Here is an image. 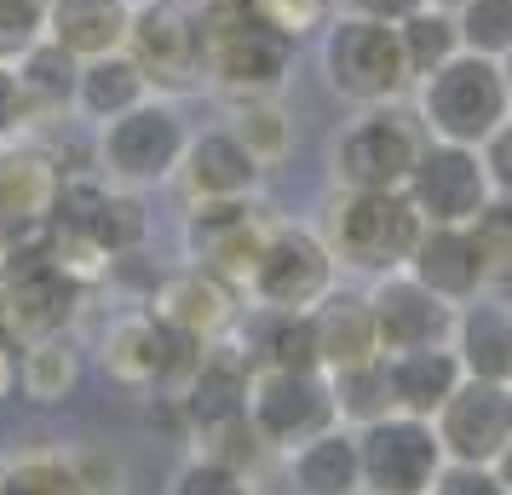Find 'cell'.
I'll use <instances>...</instances> for the list:
<instances>
[{"label": "cell", "instance_id": "obj_49", "mask_svg": "<svg viewBox=\"0 0 512 495\" xmlns=\"http://www.w3.org/2000/svg\"><path fill=\"white\" fill-rule=\"evenodd\" d=\"M0 248H6V225H0Z\"/></svg>", "mask_w": 512, "mask_h": 495}, {"label": "cell", "instance_id": "obj_22", "mask_svg": "<svg viewBox=\"0 0 512 495\" xmlns=\"http://www.w3.org/2000/svg\"><path fill=\"white\" fill-rule=\"evenodd\" d=\"M386 363V398H392L397 415H420V421H432L449 392L466 380L461 357L455 346H420V352H392L380 357Z\"/></svg>", "mask_w": 512, "mask_h": 495}, {"label": "cell", "instance_id": "obj_12", "mask_svg": "<svg viewBox=\"0 0 512 495\" xmlns=\"http://www.w3.org/2000/svg\"><path fill=\"white\" fill-rule=\"evenodd\" d=\"M277 225V213L265 208L259 196H231V202H185V225H179V242H185V260L225 277V283H248L254 271V254L265 248V236Z\"/></svg>", "mask_w": 512, "mask_h": 495}, {"label": "cell", "instance_id": "obj_35", "mask_svg": "<svg viewBox=\"0 0 512 495\" xmlns=\"http://www.w3.org/2000/svg\"><path fill=\"white\" fill-rule=\"evenodd\" d=\"M455 29H461V52L507 58L512 52V0H461L455 6Z\"/></svg>", "mask_w": 512, "mask_h": 495}, {"label": "cell", "instance_id": "obj_37", "mask_svg": "<svg viewBox=\"0 0 512 495\" xmlns=\"http://www.w3.org/2000/svg\"><path fill=\"white\" fill-rule=\"evenodd\" d=\"M167 495H254V484H248L242 467L219 461V455H208V449H196L185 467L167 478Z\"/></svg>", "mask_w": 512, "mask_h": 495}, {"label": "cell", "instance_id": "obj_7", "mask_svg": "<svg viewBox=\"0 0 512 495\" xmlns=\"http://www.w3.org/2000/svg\"><path fill=\"white\" fill-rule=\"evenodd\" d=\"M415 116H420V127H426V139L472 144V150H478V144L512 116L501 58L455 52L443 70H432L426 81H415Z\"/></svg>", "mask_w": 512, "mask_h": 495}, {"label": "cell", "instance_id": "obj_30", "mask_svg": "<svg viewBox=\"0 0 512 495\" xmlns=\"http://www.w3.org/2000/svg\"><path fill=\"white\" fill-rule=\"evenodd\" d=\"M12 75H18V87H24L29 110H35V121H41V127H52L64 110H75L81 58H75V52H64L52 35H47V41H35V47L12 64Z\"/></svg>", "mask_w": 512, "mask_h": 495}, {"label": "cell", "instance_id": "obj_1", "mask_svg": "<svg viewBox=\"0 0 512 495\" xmlns=\"http://www.w3.org/2000/svg\"><path fill=\"white\" fill-rule=\"evenodd\" d=\"M87 294H93V283H81L75 271H64L52 260L47 225L6 231V248H0V306H6L12 346L75 334L81 311H87Z\"/></svg>", "mask_w": 512, "mask_h": 495}, {"label": "cell", "instance_id": "obj_20", "mask_svg": "<svg viewBox=\"0 0 512 495\" xmlns=\"http://www.w3.org/2000/svg\"><path fill=\"white\" fill-rule=\"evenodd\" d=\"M403 271L420 288H432L443 306H466V300L489 294V265H484V248H478L472 225H426Z\"/></svg>", "mask_w": 512, "mask_h": 495}, {"label": "cell", "instance_id": "obj_31", "mask_svg": "<svg viewBox=\"0 0 512 495\" xmlns=\"http://www.w3.org/2000/svg\"><path fill=\"white\" fill-rule=\"evenodd\" d=\"M231 133L248 144V156H254L265 173L294 156V116L282 110V93L277 98H236L231 104Z\"/></svg>", "mask_w": 512, "mask_h": 495}, {"label": "cell", "instance_id": "obj_39", "mask_svg": "<svg viewBox=\"0 0 512 495\" xmlns=\"http://www.w3.org/2000/svg\"><path fill=\"white\" fill-rule=\"evenodd\" d=\"M52 0H0V64H18L35 41H47Z\"/></svg>", "mask_w": 512, "mask_h": 495}, {"label": "cell", "instance_id": "obj_38", "mask_svg": "<svg viewBox=\"0 0 512 495\" xmlns=\"http://www.w3.org/2000/svg\"><path fill=\"white\" fill-rule=\"evenodd\" d=\"M472 236L484 248L489 288H507L512 283V196H489V208L472 219Z\"/></svg>", "mask_w": 512, "mask_h": 495}, {"label": "cell", "instance_id": "obj_16", "mask_svg": "<svg viewBox=\"0 0 512 495\" xmlns=\"http://www.w3.org/2000/svg\"><path fill=\"white\" fill-rule=\"evenodd\" d=\"M248 386H254V363H248V352L231 346V340H208L202 357H196V369H190V380L173 392L179 409H185L190 438L202 444V438H213V432L248 421Z\"/></svg>", "mask_w": 512, "mask_h": 495}, {"label": "cell", "instance_id": "obj_8", "mask_svg": "<svg viewBox=\"0 0 512 495\" xmlns=\"http://www.w3.org/2000/svg\"><path fill=\"white\" fill-rule=\"evenodd\" d=\"M426 150L415 104H369L334 133V190H403Z\"/></svg>", "mask_w": 512, "mask_h": 495}, {"label": "cell", "instance_id": "obj_47", "mask_svg": "<svg viewBox=\"0 0 512 495\" xmlns=\"http://www.w3.org/2000/svg\"><path fill=\"white\" fill-rule=\"evenodd\" d=\"M432 6H443V12H455V6H461V0H432Z\"/></svg>", "mask_w": 512, "mask_h": 495}, {"label": "cell", "instance_id": "obj_28", "mask_svg": "<svg viewBox=\"0 0 512 495\" xmlns=\"http://www.w3.org/2000/svg\"><path fill=\"white\" fill-rule=\"evenodd\" d=\"M81 375H87V357L75 346V334H52V340H35V346H18V392L41 409H58L81 392Z\"/></svg>", "mask_w": 512, "mask_h": 495}, {"label": "cell", "instance_id": "obj_18", "mask_svg": "<svg viewBox=\"0 0 512 495\" xmlns=\"http://www.w3.org/2000/svg\"><path fill=\"white\" fill-rule=\"evenodd\" d=\"M150 311L173 323V329H185L190 340H225L236 329V317H242V288L225 283V277H213L202 265H179V271H162V283L150 294Z\"/></svg>", "mask_w": 512, "mask_h": 495}, {"label": "cell", "instance_id": "obj_6", "mask_svg": "<svg viewBox=\"0 0 512 495\" xmlns=\"http://www.w3.org/2000/svg\"><path fill=\"white\" fill-rule=\"evenodd\" d=\"M190 116L179 98L150 93L144 104H133L127 116L104 121L93 144V167L121 190H156L173 185V173L185 162V144H190Z\"/></svg>", "mask_w": 512, "mask_h": 495}, {"label": "cell", "instance_id": "obj_24", "mask_svg": "<svg viewBox=\"0 0 512 495\" xmlns=\"http://www.w3.org/2000/svg\"><path fill=\"white\" fill-rule=\"evenodd\" d=\"M242 329V352L254 369H323V346H317V317L311 311H259L236 317Z\"/></svg>", "mask_w": 512, "mask_h": 495}, {"label": "cell", "instance_id": "obj_26", "mask_svg": "<svg viewBox=\"0 0 512 495\" xmlns=\"http://www.w3.org/2000/svg\"><path fill=\"white\" fill-rule=\"evenodd\" d=\"M127 29H133V0H52L47 12V35L81 64L127 52Z\"/></svg>", "mask_w": 512, "mask_h": 495}, {"label": "cell", "instance_id": "obj_19", "mask_svg": "<svg viewBox=\"0 0 512 495\" xmlns=\"http://www.w3.org/2000/svg\"><path fill=\"white\" fill-rule=\"evenodd\" d=\"M173 185L185 202H231V196H259L265 167L248 156V144L231 127H202V133H190Z\"/></svg>", "mask_w": 512, "mask_h": 495}, {"label": "cell", "instance_id": "obj_25", "mask_svg": "<svg viewBox=\"0 0 512 495\" xmlns=\"http://www.w3.org/2000/svg\"><path fill=\"white\" fill-rule=\"evenodd\" d=\"M288 490L294 495H363V461H357V426H328L300 449H288Z\"/></svg>", "mask_w": 512, "mask_h": 495}, {"label": "cell", "instance_id": "obj_32", "mask_svg": "<svg viewBox=\"0 0 512 495\" xmlns=\"http://www.w3.org/2000/svg\"><path fill=\"white\" fill-rule=\"evenodd\" d=\"M0 495H98L87 484L81 461L58 455V449H35L0 467Z\"/></svg>", "mask_w": 512, "mask_h": 495}, {"label": "cell", "instance_id": "obj_48", "mask_svg": "<svg viewBox=\"0 0 512 495\" xmlns=\"http://www.w3.org/2000/svg\"><path fill=\"white\" fill-rule=\"evenodd\" d=\"M0 340H12V334H6V306H0Z\"/></svg>", "mask_w": 512, "mask_h": 495}, {"label": "cell", "instance_id": "obj_43", "mask_svg": "<svg viewBox=\"0 0 512 495\" xmlns=\"http://www.w3.org/2000/svg\"><path fill=\"white\" fill-rule=\"evenodd\" d=\"M426 0H340V12H357V18H380V24H403L415 18Z\"/></svg>", "mask_w": 512, "mask_h": 495}, {"label": "cell", "instance_id": "obj_4", "mask_svg": "<svg viewBox=\"0 0 512 495\" xmlns=\"http://www.w3.org/2000/svg\"><path fill=\"white\" fill-rule=\"evenodd\" d=\"M317 70H323L328 93L346 98L351 110L403 104V98L415 93V75H409L397 24L357 18V12H334L328 18V29L317 35Z\"/></svg>", "mask_w": 512, "mask_h": 495}, {"label": "cell", "instance_id": "obj_14", "mask_svg": "<svg viewBox=\"0 0 512 495\" xmlns=\"http://www.w3.org/2000/svg\"><path fill=\"white\" fill-rule=\"evenodd\" d=\"M403 196L415 202V213L426 219V225H472V219L489 208V196H495L484 150L426 139V150H420V162H415V173H409Z\"/></svg>", "mask_w": 512, "mask_h": 495}, {"label": "cell", "instance_id": "obj_5", "mask_svg": "<svg viewBox=\"0 0 512 495\" xmlns=\"http://www.w3.org/2000/svg\"><path fill=\"white\" fill-rule=\"evenodd\" d=\"M202 357V340L162 323L150 306L116 311L98 334V369L127 398H173Z\"/></svg>", "mask_w": 512, "mask_h": 495}, {"label": "cell", "instance_id": "obj_27", "mask_svg": "<svg viewBox=\"0 0 512 495\" xmlns=\"http://www.w3.org/2000/svg\"><path fill=\"white\" fill-rule=\"evenodd\" d=\"M311 317H317V346H323L328 375H346V369H363V363L380 357V334H374V317H369L363 294H340L334 288Z\"/></svg>", "mask_w": 512, "mask_h": 495}, {"label": "cell", "instance_id": "obj_34", "mask_svg": "<svg viewBox=\"0 0 512 495\" xmlns=\"http://www.w3.org/2000/svg\"><path fill=\"white\" fill-rule=\"evenodd\" d=\"M93 242L110 254V260H121V254H144V242H150L144 190L110 185V196H104V213H98V225H93Z\"/></svg>", "mask_w": 512, "mask_h": 495}, {"label": "cell", "instance_id": "obj_40", "mask_svg": "<svg viewBox=\"0 0 512 495\" xmlns=\"http://www.w3.org/2000/svg\"><path fill=\"white\" fill-rule=\"evenodd\" d=\"M254 12L265 18V24H277L282 35L311 41V35L328 29V18L340 12V0H254Z\"/></svg>", "mask_w": 512, "mask_h": 495}, {"label": "cell", "instance_id": "obj_33", "mask_svg": "<svg viewBox=\"0 0 512 495\" xmlns=\"http://www.w3.org/2000/svg\"><path fill=\"white\" fill-rule=\"evenodd\" d=\"M397 41H403V58H409V75L426 81L432 70H443L455 52H461V29H455V12H443V6H420L415 18H403L397 24Z\"/></svg>", "mask_w": 512, "mask_h": 495}, {"label": "cell", "instance_id": "obj_36", "mask_svg": "<svg viewBox=\"0 0 512 495\" xmlns=\"http://www.w3.org/2000/svg\"><path fill=\"white\" fill-rule=\"evenodd\" d=\"M328 380H334V403H340V421L346 426H363L392 409V398H386V363L380 357L363 363V369H346V375H328Z\"/></svg>", "mask_w": 512, "mask_h": 495}, {"label": "cell", "instance_id": "obj_46", "mask_svg": "<svg viewBox=\"0 0 512 495\" xmlns=\"http://www.w3.org/2000/svg\"><path fill=\"white\" fill-rule=\"evenodd\" d=\"M501 75H507V98H512V52L501 58Z\"/></svg>", "mask_w": 512, "mask_h": 495}, {"label": "cell", "instance_id": "obj_44", "mask_svg": "<svg viewBox=\"0 0 512 495\" xmlns=\"http://www.w3.org/2000/svg\"><path fill=\"white\" fill-rule=\"evenodd\" d=\"M18 398V346L12 340H0V403Z\"/></svg>", "mask_w": 512, "mask_h": 495}, {"label": "cell", "instance_id": "obj_10", "mask_svg": "<svg viewBox=\"0 0 512 495\" xmlns=\"http://www.w3.org/2000/svg\"><path fill=\"white\" fill-rule=\"evenodd\" d=\"M357 461H363V495H432L438 472L449 467L438 426L397 409L357 426Z\"/></svg>", "mask_w": 512, "mask_h": 495}, {"label": "cell", "instance_id": "obj_50", "mask_svg": "<svg viewBox=\"0 0 512 495\" xmlns=\"http://www.w3.org/2000/svg\"><path fill=\"white\" fill-rule=\"evenodd\" d=\"M0 156H6V139H0Z\"/></svg>", "mask_w": 512, "mask_h": 495}, {"label": "cell", "instance_id": "obj_23", "mask_svg": "<svg viewBox=\"0 0 512 495\" xmlns=\"http://www.w3.org/2000/svg\"><path fill=\"white\" fill-rule=\"evenodd\" d=\"M449 346L461 357L466 375L478 380H512V306L489 288L478 300L455 306V329H449Z\"/></svg>", "mask_w": 512, "mask_h": 495}, {"label": "cell", "instance_id": "obj_42", "mask_svg": "<svg viewBox=\"0 0 512 495\" xmlns=\"http://www.w3.org/2000/svg\"><path fill=\"white\" fill-rule=\"evenodd\" d=\"M484 167H489V185H495V196H512V116L489 133L484 144Z\"/></svg>", "mask_w": 512, "mask_h": 495}, {"label": "cell", "instance_id": "obj_41", "mask_svg": "<svg viewBox=\"0 0 512 495\" xmlns=\"http://www.w3.org/2000/svg\"><path fill=\"white\" fill-rule=\"evenodd\" d=\"M432 495H507V490H501V478H495L489 467H466V461H449V467L438 472Z\"/></svg>", "mask_w": 512, "mask_h": 495}, {"label": "cell", "instance_id": "obj_15", "mask_svg": "<svg viewBox=\"0 0 512 495\" xmlns=\"http://www.w3.org/2000/svg\"><path fill=\"white\" fill-rule=\"evenodd\" d=\"M438 444L449 461H466V467H489L501 449L512 444V380H478L466 375L449 403L438 415Z\"/></svg>", "mask_w": 512, "mask_h": 495}, {"label": "cell", "instance_id": "obj_11", "mask_svg": "<svg viewBox=\"0 0 512 495\" xmlns=\"http://www.w3.org/2000/svg\"><path fill=\"white\" fill-rule=\"evenodd\" d=\"M127 58L144 70L150 93H196L202 87V12L190 0H133Z\"/></svg>", "mask_w": 512, "mask_h": 495}, {"label": "cell", "instance_id": "obj_29", "mask_svg": "<svg viewBox=\"0 0 512 495\" xmlns=\"http://www.w3.org/2000/svg\"><path fill=\"white\" fill-rule=\"evenodd\" d=\"M150 98V81L144 70L127 58V52H110V58H87L81 64V81H75V116H87L93 127L127 116L133 104Z\"/></svg>", "mask_w": 512, "mask_h": 495}, {"label": "cell", "instance_id": "obj_3", "mask_svg": "<svg viewBox=\"0 0 512 495\" xmlns=\"http://www.w3.org/2000/svg\"><path fill=\"white\" fill-rule=\"evenodd\" d=\"M317 231H323L328 254L340 260V271L386 277V271L409 265L426 219L415 213V202L403 190H334L323 202Z\"/></svg>", "mask_w": 512, "mask_h": 495}, {"label": "cell", "instance_id": "obj_21", "mask_svg": "<svg viewBox=\"0 0 512 495\" xmlns=\"http://www.w3.org/2000/svg\"><path fill=\"white\" fill-rule=\"evenodd\" d=\"M64 156L41 139H6L0 156V225L6 231H29V225H47L58 185H64Z\"/></svg>", "mask_w": 512, "mask_h": 495}, {"label": "cell", "instance_id": "obj_13", "mask_svg": "<svg viewBox=\"0 0 512 495\" xmlns=\"http://www.w3.org/2000/svg\"><path fill=\"white\" fill-rule=\"evenodd\" d=\"M248 421L271 449H300L328 426H340L334 380L328 369H254L248 386Z\"/></svg>", "mask_w": 512, "mask_h": 495}, {"label": "cell", "instance_id": "obj_45", "mask_svg": "<svg viewBox=\"0 0 512 495\" xmlns=\"http://www.w3.org/2000/svg\"><path fill=\"white\" fill-rule=\"evenodd\" d=\"M489 472H495V478H501V490L512 495V444L501 449V455H495V461H489Z\"/></svg>", "mask_w": 512, "mask_h": 495}, {"label": "cell", "instance_id": "obj_2", "mask_svg": "<svg viewBox=\"0 0 512 495\" xmlns=\"http://www.w3.org/2000/svg\"><path fill=\"white\" fill-rule=\"evenodd\" d=\"M300 41L265 24L254 6H219L202 12V87L236 104V98H277L294 75Z\"/></svg>", "mask_w": 512, "mask_h": 495}, {"label": "cell", "instance_id": "obj_17", "mask_svg": "<svg viewBox=\"0 0 512 495\" xmlns=\"http://www.w3.org/2000/svg\"><path fill=\"white\" fill-rule=\"evenodd\" d=\"M369 317L380 334V357L392 352H420V346H449L455 329V306H443L432 288H420L409 271H386L369 277Z\"/></svg>", "mask_w": 512, "mask_h": 495}, {"label": "cell", "instance_id": "obj_9", "mask_svg": "<svg viewBox=\"0 0 512 495\" xmlns=\"http://www.w3.org/2000/svg\"><path fill=\"white\" fill-rule=\"evenodd\" d=\"M340 288V260L328 254L317 225L277 219L265 248L254 254V271L242 283V300L259 311H317Z\"/></svg>", "mask_w": 512, "mask_h": 495}]
</instances>
